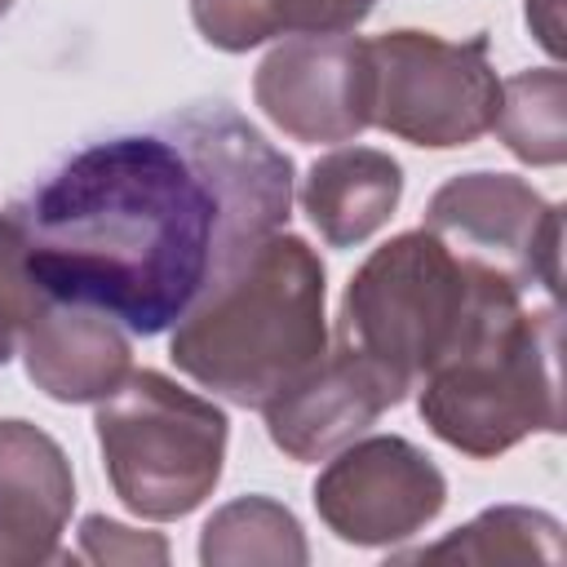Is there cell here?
Listing matches in <instances>:
<instances>
[{
	"mask_svg": "<svg viewBox=\"0 0 567 567\" xmlns=\"http://www.w3.org/2000/svg\"><path fill=\"white\" fill-rule=\"evenodd\" d=\"M199 558L204 563H306V545H301L297 518L284 505L266 496H244L208 518Z\"/></svg>",
	"mask_w": 567,
	"mask_h": 567,
	"instance_id": "9a60e30c",
	"label": "cell"
},
{
	"mask_svg": "<svg viewBox=\"0 0 567 567\" xmlns=\"http://www.w3.org/2000/svg\"><path fill=\"white\" fill-rule=\"evenodd\" d=\"M80 536H84V558H93V563H115V558H155V563H164V554H168L164 540H142V536H133V527L111 523V518H84Z\"/></svg>",
	"mask_w": 567,
	"mask_h": 567,
	"instance_id": "ffe728a7",
	"label": "cell"
},
{
	"mask_svg": "<svg viewBox=\"0 0 567 567\" xmlns=\"http://www.w3.org/2000/svg\"><path fill=\"white\" fill-rule=\"evenodd\" d=\"M71 505L62 447L27 421H0V563H49Z\"/></svg>",
	"mask_w": 567,
	"mask_h": 567,
	"instance_id": "8fae6325",
	"label": "cell"
},
{
	"mask_svg": "<svg viewBox=\"0 0 567 567\" xmlns=\"http://www.w3.org/2000/svg\"><path fill=\"white\" fill-rule=\"evenodd\" d=\"M412 558H474V563L545 558V563H558L563 545H558V523L549 514L501 505V509H487L483 518H474L470 527H461L456 536H447L443 545L421 549Z\"/></svg>",
	"mask_w": 567,
	"mask_h": 567,
	"instance_id": "2e32d148",
	"label": "cell"
},
{
	"mask_svg": "<svg viewBox=\"0 0 567 567\" xmlns=\"http://www.w3.org/2000/svg\"><path fill=\"white\" fill-rule=\"evenodd\" d=\"M288 204L292 159L226 102H204L75 151L13 213L53 301L155 337L275 235Z\"/></svg>",
	"mask_w": 567,
	"mask_h": 567,
	"instance_id": "6da1fadb",
	"label": "cell"
},
{
	"mask_svg": "<svg viewBox=\"0 0 567 567\" xmlns=\"http://www.w3.org/2000/svg\"><path fill=\"white\" fill-rule=\"evenodd\" d=\"M323 266L297 235L257 239L177 319L173 363L204 390L261 408L323 359Z\"/></svg>",
	"mask_w": 567,
	"mask_h": 567,
	"instance_id": "7a4b0ae2",
	"label": "cell"
},
{
	"mask_svg": "<svg viewBox=\"0 0 567 567\" xmlns=\"http://www.w3.org/2000/svg\"><path fill=\"white\" fill-rule=\"evenodd\" d=\"M439 465L408 439H363L346 447L315 483L319 518L350 545H390L421 532L443 509Z\"/></svg>",
	"mask_w": 567,
	"mask_h": 567,
	"instance_id": "ba28073f",
	"label": "cell"
},
{
	"mask_svg": "<svg viewBox=\"0 0 567 567\" xmlns=\"http://www.w3.org/2000/svg\"><path fill=\"white\" fill-rule=\"evenodd\" d=\"M9 4H13V0H0V18H4V13H9Z\"/></svg>",
	"mask_w": 567,
	"mask_h": 567,
	"instance_id": "44dd1931",
	"label": "cell"
},
{
	"mask_svg": "<svg viewBox=\"0 0 567 567\" xmlns=\"http://www.w3.org/2000/svg\"><path fill=\"white\" fill-rule=\"evenodd\" d=\"M403 195V173L385 151L368 146H341L315 159L301 204L315 221V230L332 248L363 244L372 230H381Z\"/></svg>",
	"mask_w": 567,
	"mask_h": 567,
	"instance_id": "4fadbf2b",
	"label": "cell"
},
{
	"mask_svg": "<svg viewBox=\"0 0 567 567\" xmlns=\"http://www.w3.org/2000/svg\"><path fill=\"white\" fill-rule=\"evenodd\" d=\"M49 292L35 284L31 266H27V235L13 208L0 213V363L13 359V350L22 346V332L31 328V319L44 310Z\"/></svg>",
	"mask_w": 567,
	"mask_h": 567,
	"instance_id": "e0dca14e",
	"label": "cell"
},
{
	"mask_svg": "<svg viewBox=\"0 0 567 567\" xmlns=\"http://www.w3.org/2000/svg\"><path fill=\"white\" fill-rule=\"evenodd\" d=\"M190 18L199 35L226 53H244L275 35V18L266 0H190Z\"/></svg>",
	"mask_w": 567,
	"mask_h": 567,
	"instance_id": "ac0fdd59",
	"label": "cell"
},
{
	"mask_svg": "<svg viewBox=\"0 0 567 567\" xmlns=\"http://www.w3.org/2000/svg\"><path fill=\"white\" fill-rule=\"evenodd\" d=\"M408 390L363 359L359 350L341 346L310 363L297 381L261 403L270 443L292 461H323L328 452L346 447L359 430H368L385 408H394Z\"/></svg>",
	"mask_w": 567,
	"mask_h": 567,
	"instance_id": "30bf717a",
	"label": "cell"
},
{
	"mask_svg": "<svg viewBox=\"0 0 567 567\" xmlns=\"http://www.w3.org/2000/svg\"><path fill=\"white\" fill-rule=\"evenodd\" d=\"M22 354L27 377L58 403L106 399L133 372L128 341L120 337L115 319L53 297L22 332Z\"/></svg>",
	"mask_w": 567,
	"mask_h": 567,
	"instance_id": "7c38bea8",
	"label": "cell"
},
{
	"mask_svg": "<svg viewBox=\"0 0 567 567\" xmlns=\"http://www.w3.org/2000/svg\"><path fill=\"white\" fill-rule=\"evenodd\" d=\"M492 279L501 275L461 261L425 226L408 230L354 270L341 297L337 341L412 390L461 346Z\"/></svg>",
	"mask_w": 567,
	"mask_h": 567,
	"instance_id": "277c9868",
	"label": "cell"
},
{
	"mask_svg": "<svg viewBox=\"0 0 567 567\" xmlns=\"http://www.w3.org/2000/svg\"><path fill=\"white\" fill-rule=\"evenodd\" d=\"M115 496L142 518L190 514L221 478L226 412L164 372H128L97 408Z\"/></svg>",
	"mask_w": 567,
	"mask_h": 567,
	"instance_id": "5b68a950",
	"label": "cell"
},
{
	"mask_svg": "<svg viewBox=\"0 0 567 567\" xmlns=\"http://www.w3.org/2000/svg\"><path fill=\"white\" fill-rule=\"evenodd\" d=\"M425 230L443 239L461 261L483 266L514 288H545L558 297V248L563 217L523 177L509 173H465L434 190L425 208Z\"/></svg>",
	"mask_w": 567,
	"mask_h": 567,
	"instance_id": "52a82bcc",
	"label": "cell"
},
{
	"mask_svg": "<svg viewBox=\"0 0 567 567\" xmlns=\"http://www.w3.org/2000/svg\"><path fill=\"white\" fill-rule=\"evenodd\" d=\"M425 425L465 456H496L532 430H563L558 301L523 306V288L492 279L461 346L425 377Z\"/></svg>",
	"mask_w": 567,
	"mask_h": 567,
	"instance_id": "3957f363",
	"label": "cell"
},
{
	"mask_svg": "<svg viewBox=\"0 0 567 567\" xmlns=\"http://www.w3.org/2000/svg\"><path fill=\"white\" fill-rule=\"evenodd\" d=\"M563 71H523L501 84V111H496V133L501 142L527 159V164H563L567 155V124H563Z\"/></svg>",
	"mask_w": 567,
	"mask_h": 567,
	"instance_id": "5bb4252c",
	"label": "cell"
},
{
	"mask_svg": "<svg viewBox=\"0 0 567 567\" xmlns=\"http://www.w3.org/2000/svg\"><path fill=\"white\" fill-rule=\"evenodd\" d=\"M252 97L297 142H350L372 124L368 40L297 35L257 66Z\"/></svg>",
	"mask_w": 567,
	"mask_h": 567,
	"instance_id": "9c48e42d",
	"label": "cell"
},
{
	"mask_svg": "<svg viewBox=\"0 0 567 567\" xmlns=\"http://www.w3.org/2000/svg\"><path fill=\"white\" fill-rule=\"evenodd\" d=\"M372 124L412 146H470L496 124L501 80L487 35L443 40L434 31H385L368 40Z\"/></svg>",
	"mask_w": 567,
	"mask_h": 567,
	"instance_id": "8992f818",
	"label": "cell"
},
{
	"mask_svg": "<svg viewBox=\"0 0 567 567\" xmlns=\"http://www.w3.org/2000/svg\"><path fill=\"white\" fill-rule=\"evenodd\" d=\"M275 31L292 35H346L354 31L377 0H266Z\"/></svg>",
	"mask_w": 567,
	"mask_h": 567,
	"instance_id": "d6986e66",
	"label": "cell"
}]
</instances>
